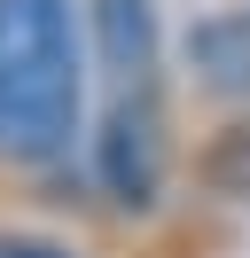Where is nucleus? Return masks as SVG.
<instances>
[{"label": "nucleus", "mask_w": 250, "mask_h": 258, "mask_svg": "<svg viewBox=\"0 0 250 258\" xmlns=\"http://www.w3.org/2000/svg\"><path fill=\"white\" fill-rule=\"evenodd\" d=\"M86 125V0H0V204L55 196L62 180L78 188Z\"/></svg>", "instance_id": "nucleus-1"}, {"label": "nucleus", "mask_w": 250, "mask_h": 258, "mask_svg": "<svg viewBox=\"0 0 250 258\" xmlns=\"http://www.w3.org/2000/svg\"><path fill=\"white\" fill-rule=\"evenodd\" d=\"M78 188H86V211L109 219L117 235H156L188 204V102H180V86L94 94Z\"/></svg>", "instance_id": "nucleus-2"}, {"label": "nucleus", "mask_w": 250, "mask_h": 258, "mask_svg": "<svg viewBox=\"0 0 250 258\" xmlns=\"http://www.w3.org/2000/svg\"><path fill=\"white\" fill-rule=\"evenodd\" d=\"M172 86L196 117L250 110V0H211L172 32Z\"/></svg>", "instance_id": "nucleus-3"}, {"label": "nucleus", "mask_w": 250, "mask_h": 258, "mask_svg": "<svg viewBox=\"0 0 250 258\" xmlns=\"http://www.w3.org/2000/svg\"><path fill=\"white\" fill-rule=\"evenodd\" d=\"M86 63H94V94L172 86L164 0H86Z\"/></svg>", "instance_id": "nucleus-4"}, {"label": "nucleus", "mask_w": 250, "mask_h": 258, "mask_svg": "<svg viewBox=\"0 0 250 258\" xmlns=\"http://www.w3.org/2000/svg\"><path fill=\"white\" fill-rule=\"evenodd\" d=\"M188 211H211V219L250 211V110L188 125Z\"/></svg>", "instance_id": "nucleus-5"}, {"label": "nucleus", "mask_w": 250, "mask_h": 258, "mask_svg": "<svg viewBox=\"0 0 250 258\" xmlns=\"http://www.w3.org/2000/svg\"><path fill=\"white\" fill-rule=\"evenodd\" d=\"M0 258H102L86 235L71 227H47V219H24V211H0Z\"/></svg>", "instance_id": "nucleus-6"}]
</instances>
